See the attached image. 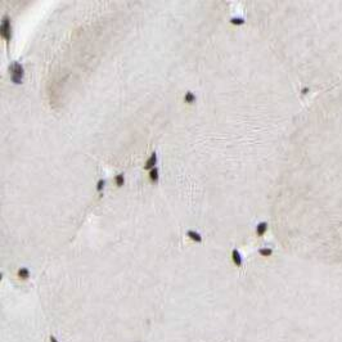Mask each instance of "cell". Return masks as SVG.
I'll use <instances>...</instances> for the list:
<instances>
[{"mask_svg":"<svg viewBox=\"0 0 342 342\" xmlns=\"http://www.w3.org/2000/svg\"><path fill=\"white\" fill-rule=\"evenodd\" d=\"M232 259H233V262L235 264V266H242V264H243V259H242V256H241V253H239V251H238V249H233L232 251Z\"/></svg>","mask_w":342,"mask_h":342,"instance_id":"obj_4","label":"cell"},{"mask_svg":"<svg viewBox=\"0 0 342 342\" xmlns=\"http://www.w3.org/2000/svg\"><path fill=\"white\" fill-rule=\"evenodd\" d=\"M0 35L5 41H10L12 39V25H10V18L8 15H4L0 25Z\"/></svg>","mask_w":342,"mask_h":342,"instance_id":"obj_2","label":"cell"},{"mask_svg":"<svg viewBox=\"0 0 342 342\" xmlns=\"http://www.w3.org/2000/svg\"><path fill=\"white\" fill-rule=\"evenodd\" d=\"M244 22H246V21H244L242 17H234V18L230 19V23H232V25H235V26L244 25Z\"/></svg>","mask_w":342,"mask_h":342,"instance_id":"obj_12","label":"cell"},{"mask_svg":"<svg viewBox=\"0 0 342 342\" xmlns=\"http://www.w3.org/2000/svg\"><path fill=\"white\" fill-rule=\"evenodd\" d=\"M309 90H310L309 88H303V89H302V94H303V95H306V94L309 93Z\"/></svg>","mask_w":342,"mask_h":342,"instance_id":"obj_15","label":"cell"},{"mask_svg":"<svg viewBox=\"0 0 342 342\" xmlns=\"http://www.w3.org/2000/svg\"><path fill=\"white\" fill-rule=\"evenodd\" d=\"M268 230V222L266 221H261L256 225V233L257 235H264Z\"/></svg>","mask_w":342,"mask_h":342,"instance_id":"obj_5","label":"cell"},{"mask_svg":"<svg viewBox=\"0 0 342 342\" xmlns=\"http://www.w3.org/2000/svg\"><path fill=\"white\" fill-rule=\"evenodd\" d=\"M104 185H106V180H103V179L98 180V183H97V191H98V192H102L103 189H104Z\"/></svg>","mask_w":342,"mask_h":342,"instance_id":"obj_13","label":"cell"},{"mask_svg":"<svg viewBox=\"0 0 342 342\" xmlns=\"http://www.w3.org/2000/svg\"><path fill=\"white\" fill-rule=\"evenodd\" d=\"M49 341H50V342H58L56 336H50V337H49Z\"/></svg>","mask_w":342,"mask_h":342,"instance_id":"obj_14","label":"cell"},{"mask_svg":"<svg viewBox=\"0 0 342 342\" xmlns=\"http://www.w3.org/2000/svg\"><path fill=\"white\" fill-rule=\"evenodd\" d=\"M158 178H160V171L157 167H154V169H152L149 171V180L152 183H157L158 181Z\"/></svg>","mask_w":342,"mask_h":342,"instance_id":"obj_7","label":"cell"},{"mask_svg":"<svg viewBox=\"0 0 342 342\" xmlns=\"http://www.w3.org/2000/svg\"><path fill=\"white\" fill-rule=\"evenodd\" d=\"M9 75H10V81L15 85H19L23 83V76H25V69L23 66L19 62H13L9 66Z\"/></svg>","mask_w":342,"mask_h":342,"instance_id":"obj_1","label":"cell"},{"mask_svg":"<svg viewBox=\"0 0 342 342\" xmlns=\"http://www.w3.org/2000/svg\"><path fill=\"white\" fill-rule=\"evenodd\" d=\"M115 181H116V185L117 187H122L125 184V176L124 174H117V175L115 176Z\"/></svg>","mask_w":342,"mask_h":342,"instance_id":"obj_9","label":"cell"},{"mask_svg":"<svg viewBox=\"0 0 342 342\" xmlns=\"http://www.w3.org/2000/svg\"><path fill=\"white\" fill-rule=\"evenodd\" d=\"M187 235H188L189 238H191L192 241L197 242V243H201V242H202V235H201L198 232H194V230H188V232H187Z\"/></svg>","mask_w":342,"mask_h":342,"instance_id":"obj_6","label":"cell"},{"mask_svg":"<svg viewBox=\"0 0 342 342\" xmlns=\"http://www.w3.org/2000/svg\"><path fill=\"white\" fill-rule=\"evenodd\" d=\"M184 100L187 103H194L195 102V95L192 93V91H187L185 95H184Z\"/></svg>","mask_w":342,"mask_h":342,"instance_id":"obj_11","label":"cell"},{"mask_svg":"<svg viewBox=\"0 0 342 342\" xmlns=\"http://www.w3.org/2000/svg\"><path fill=\"white\" fill-rule=\"evenodd\" d=\"M156 164H157V153H156V152H153V153H152V154L149 156V158L145 161L144 169H145V170H149V171H151L152 169H154Z\"/></svg>","mask_w":342,"mask_h":342,"instance_id":"obj_3","label":"cell"},{"mask_svg":"<svg viewBox=\"0 0 342 342\" xmlns=\"http://www.w3.org/2000/svg\"><path fill=\"white\" fill-rule=\"evenodd\" d=\"M259 253L261 255V256L268 257V256H271V253H273V249L269 248V247H264V248H260V249H259Z\"/></svg>","mask_w":342,"mask_h":342,"instance_id":"obj_10","label":"cell"},{"mask_svg":"<svg viewBox=\"0 0 342 342\" xmlns=\"http://www.w3.org/2000/svg\"><path fill=\"white\" fill-rule=\"evenodd\" d=\"M18 276H19L21 279H23V280L29 279V278H30V270L27 269V268H21V269L18 270Z\"/></svg>","mask_w":342,"mask_h":342,"instance_id":"obj_8","label":"cell"}]
</instances>
